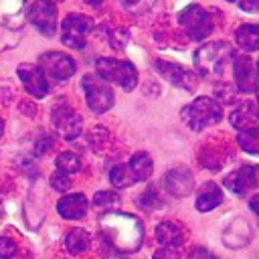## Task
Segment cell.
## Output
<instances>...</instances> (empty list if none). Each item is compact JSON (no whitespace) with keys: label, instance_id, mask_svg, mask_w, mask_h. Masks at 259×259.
<instances>
[{"label":"cell","instance_id":"obj_1","mask_svg":"<svg viewBox=\"0 0 259 259\" xmlns=\"http://www.w3.org/2000/svg\"><path fill=\"white\" fill-rule=\"evenodd\" d=\"M99 227L109 245L115 247L119 253H134L142 247L144 225L138 217L109 210L99 219Z\"/></svg>","mask_w":259,"mask_h":259},{"label":"cell","instance_id":"obj_2","mask_svg":"<svg viewBox=\"0 0 259 259\" xmlns=\"http://www.w3.org/2000/svg\"><path fill=\"white\" fill-rule=\"evenodd\" d=\"M233 57H235V51L229 42L214 40V42L202 45L194 53V65H196V69L202 77L217 79L225 73V67L229 63H233Z\"/></svg>","mask_w":259,"mask_h":259},{"label":"cell","instance_id":"obj_3","mask_svg":"<svg viewBox=\"0 0 259 259\" xmlns=\"http://www.w3.org/2000/svg\"><path fill=\"white\" fill-rule=\"evenodd\" d=\"M221 117H223V107L212 97H196L192 103H188L182 109V119L194 132L219 123Z\"/></svg>","mask_w":259,"mask_h":259},{"label":"cell","instance_id":"obj_4","mask_svg":"<svg viewBox=\"0 0 259 259\" xmlns=\"http://www.w3.org/2000/svg\"><path fill=\"white\" fill-rule=\"evenodd\" d=\"M95 67H97V75L103 81H111L125 91H132L138 85V71L130 61L101 57V59H97Z\"/></svg>","mask_w":259,"mask_h":259},{"label":"cell","instance_id":"obj_5","mask_svg":"<svg viewBox=\"0 0 259 259\" xmlns=\"http://www.w3.org/2000/svg\"><path fill=\"white\" fill-rule=\"evenodd\" d=\"M83 91L87 107L93 113H105L113 105V91L99 75H85L83 77Z\"/></svg>","mask_w":259,"mask_h":259},{"label":"cell","instance_id":"obj_6","mask_svg":"<svg viewBox=\"0 0 259 259\" xmlns=\"http://www.w3.org/2000/svg\"><path fill=\"white\" fill-rule=\"evenodd\" d=\"M178 20H180V26H182V28L190 34V38H194V40L206 38V36L212 32V28H214V22H212V18L208 16V12H206L202 6H198V4L186 6V8L180 12Z\"/></svg>","mask_w":259,"mask_h":259},{"label":"cell","instance_id":"obj_7","mask_svg":"<svg viewBox=\"0 0 259 259\" xmlns=\"http://www.w3.org/2000/svg\"><path fill=\"white\" fill-rule=\"evenodd\" d=\"M91 28H93V22L89 16L71 12L65 16V20L61 24V40H63V45H67L71 49H83Z\"/></svg>","mask_w":259,"mask_h":259},{"label":"cell","instance_id":"obj_8","mask_svg":"<svg viewBox=\"0 0 259 259\" xmlns=\"http://www.w3.org/2000/svg\"><path fill=\"white\" fill-rule=\"evenodd\" d=\"M38 65H40L38 69L53 81H65V79L73 77L77 71V63L67 53H61V51L42 53L38 57Z\"/></svg>","mask_w":259,"mask_h":259},{"label":"cell","instance_id":"obj_9","mask_svg":"<svg viewBox=\"0 0 259 259\" xmlns=\"http://www.w3.org/2000/svg\"><path fill=\"white\" fill-rule=\"evenodd\" d=\"M53 125L59 132V136L63 140H69V142L79 138V134L83 130V121H81L79 113L65 103H61L53 109Z\"/></svg>","mask_w":259,"mask_h":259},{"label":"cell","instance_id":"obj_10","mask_svg":"<svg viewBox=\"0 0 259 259\" xmlns=\"http://www.w3.org/2000/svg\"><path fill=\"white\" fill-rule=\"evenodd\" d=\"M154 69L172 85L180 87V89H186V91H194L196 89V75L182 69L180 65L176 63H170V61H164V59H158L154 61Z\"/></svg>","mask_w":259,"mask_h":259},{"label":"cell","instance_id":"obj_11","mask_svg":"<svg viewBox=\"0 0 259 259\" xmlns=\"http://www.w3.org/2000/svg\"><path fill=\"white\" fill-rule=\"evenodd\" d=\"M28 18L45 36H53L57 32V4L36 0L28 10Z\"/></svg>","mask_w":259,"mask_h":259},{"label":"cell","instance_id":"obj_12","mask_svg":"<svg viewBox=\"0 0 259 259\" xmlns=\"http://www.w3.org/2000/svg\"><path fill=\"white\" fill-rule=\"evenodd\" d=\"M225 186L239 196L255 190L259 186V166H255V164L241 166L239 170H235L233 174H229L225 178Z\"/></svg>","mask_w":259,"mask_h":259},{"label":"cell","instance_id":"obj_13","mask_svg":"<svg viewBox=\"0 0 259 259\" xmlns=\"http://www.w3.org/2000/svg\"><path fill=\"white\" fill-rule=\"evenodd\" d=\"M233 75H235V85L241 93H251L257 87V69L253 61L247 55L233 57Z\"/></svg>","mask_w":259,"mask_h":259},{"label":"cell","instance_id":"obj_14","mask_svg":"<svg viewBox=\"0 0 259 259\" xmlns=\"http://www.w3.org/2000/svg\"><path fill=\"white\" fill-rule=\"evenodd\" d=\"M16 73H18L24 89L32 97H36V99L47 97V93H49V81H47L45 73L38 67H34V65H20L16 69Z\"/></svg>","mask_w":259,"mask_h":259},{"label":"cell","instance_id":"obj_15","mask_svg":"<svg viewBox=\"0 0 259 259\" xmlns=\"http://www.w3.org/2000/svg\"><path fill=\"white\" fill-rule=\"evenodd\" d=\"M164 184H166V190H168L172 196L182 198V196H186V194L192 190V184H194L192 172H190L188 168H184V166L172 168V170L166 174Z\"/></svg>","mask_w":259,"mask_h":259},{"label":"cell","instance_id":"obj_16","mask_svg":"<svg viewBox=\"0 0 259 259\" xmlns=\"http://www.w3.org/2000/svg\"><path fill=\"white\" fill-rule=\"evenodd\" d=\"M87 206H89V200L85 194L77 192V194H69V196H63L59 202H57V210L63 219H69V221H77V219H83L85 212H87Z\"/></svg>","mask_w":259,"mask_h":259},{"label":"cell","instance_id":"obj_17","mask_svg":"<svg viewBox=\"0 0 259 259\" xmlns=\"http://www.w3.org/2000/svg\"><path fill=\"white\" fill-rule=\"evenodd\" d=\"M231 123L239 132L251 130V127H259V105H255V103H241L239 107L233 109Z\"/></svg>","mask_w":259,"mask_h":259},{"label":"cell","instance_id":"obj_18","mask_svg":"<svg viewBox=\"0 0 259 259\" xmlns=\"http://www.w3.org/2000/svg\"><path fill=\"white\" fill-rule=\"evenodd\" d=\"M156 239L160 245H168V247H180L184 241V231L178 223L174 221H164L156 227Z\"/></svg>","mask_w":259,"mask_h":259},{"label":"cell","instance_id":"obj_19","mask_svg":"<svg viewBox=\"0 0 259 259\" xmlns=\"http://www.w3.org/2000/svg\"><path fill=\"white\" fill-rule=\"evenodd\" d=\"M223 202V192L214 182H206L202 184V188L196 194V208L200 212H208L212 208H217Z\"/></svg>","mask_w":259,"mask_h":259},{"label":"cell","instance_id":"obj_20","mask_svg":"<svg viewBox=\"0 0 259 259\" xmlns=\"http://www.w3.org/2000/svg\"><path fill=\"white\" fill-rule=\"evenodd\" d=\"M235 40L245 53L259 51V24H243L235 30Z\"/></svg>","mask_w":259,"mask_h":259},{"label":"cell","instance_id":"obj_21","mask_svg":"<svg viewBox=\"0 0 259 259\" xmlns=\"http://www.w3.org/2000/svg\"><path fill=\"white\" fill-rule=\"evenodd\" d=\"M127 166H130V170H132L136 182H140V180H148L150 174H152V168H154L152 158H150L148 152H138V154H134Z\"/></svg>","mask_w":259,"mask_h":259},{"label":"cell","instance_id":"obj_22","mask_svg":"<svg viewBox=\"0 0 259 259\" xmlns=\"http://www.w3.org/2000/svg\"><path fill=\"white\" fill-rule=\"evenodd\" d=\"M89 243H91L89 233H87L85 229H79V227L73 229V231H69L67 237H65V247H67V251L73 253V255L83 253L85 249H89Z\"/></svg>","mask_w":259,"mask_h":259},{"label":"cell","instance_id":"obj_23","mask_svg":"<svg viewBox=\"0 0 259 259\" xmlns=\"http://www.w3.org/2000/svg\"><path fill=\"white\" fill-rule=\"evenodd\" d=\"M109 182L115 186V188H127L136 182L130 166H123V164H117L109 170Z\"/></svg>","mask_w":259,"mask_h":259},{"label":"cell","instance_id":"obj_24","mask_svg":"<svg viewBox=\"0 0 259 259\" xmlns=\"http://www.w3.org/2000/svg\"><path fill=\"white\" fill-rule=\"evenodd\" d=\"M239 146L249 152V154H259V127H251V130H243L237 136Z\"/></svg>","mask_w":259,"mask_h":259},{"label":"cell","instance_id":"obj_25","mask_svg":"<svg viewBox=\"0 0 259 259\" xmlns=\"http://www.w3.org/2000/svg\"><path fill=\"white\" fill-rule=\"evenodd\" d=\"M57 170L65 172V174H75L81 170V160L77 154L73 152H63L57 156Z\"/></svg>","mask_w":259,"mask_h":259},{"label":"cell","instance_id":"obj_26","mask_svg":"<svg viewBox=\"0 0 259 259\" xmlns=\"http://www.w3.org/2000/svg\"><path fill=\"white\" fill-rule=\"evenodd\" d=\"M119 196L115 194V192H111V190H101V192H97L95 194V198H93V204L97 206V208H103V210H113V208H117L119 206Z\"/></svg>","mask_w":259,"mask_h":259},{"label":"cell","instance_id":"obj_27","mask_svg":"<svg viewBox=\"0 0 259 259\" xmlns=\"http://www.w3.org/2000/svg\"><path fill=\"white\" fill-rule=\"evenodd\" d=\"M154 2L156 0H119L121 8L125 12H130V14H134V16H140V14L148 12L154 6Z\"/></svg>","mask_w":259,"mask_h":259},{"label":"cell","instance_id":"obj_28","mask_svg":"<svg viewBox=\"0 0 259 259\" xmlns=\"http://www.w3.org/2000/svg\"><path fill=\"white\" fill-rule=\"evenodd\" d=\"M51 186H53L57 192H67V190L71 188V178H69V174L57 170V172L51 176Z\"/></svg>","mask_w":259,"mask_h":259},{"label":"cell","instance_id":"obj_29","mask_svg":"<svg viewBox=\"0 0 259 259\" xmlns=\"http://www.w3.org/2000/svg\"><path fill=\"white\" fill-rule=\"evenodd\" d=\"M138 202H140L142 206H146V208H158V206H162V200L158 198V194H156L154 188H148V190L140 196Z\"/></svg>","mask_w":259,"mask_h":259},{"label":"cell","instance_id":"obj_30","mask_svg":"<svg viewBox=\"0 0 259 259\" xmlns=\"http://www.w3.org/2000/svg\"><path fill=\"white\" fill-rule=\"evenodd\" d=\"M16 253V243L8 237H0V257L2 259H12Z\"/></svg>","mask_w":259,"mask_h":259},{"label":"cell","instance_id":"obj_31","mask_svg":"<svg viewBox=\"0 0 259 259\" xmlns=\"http://www.w3.org/2000/svg\"><path fill=\"white\" fill-rule=\"evenodd\" d=\"M152 259H180V251L178 247H168V245H162V249H158Z\"/></svg>","mask_w":259,"mask_h":259},{"label":"cell","instance_id":"obj_32","mask_svg":"<svg viewBox=\"0 0 259 259\" xmlns=\"http://www.w3.org/2000/svg\"><path fill=\"white\" fill-rule=\"evenodd\" d=\"M239 6L245 12H257L259 10V0H239Z\"/></svg>","mask_w":259,"mask_h":259},{"label":"cell","instance_id":"obj_33","mask_svg":"<svg viewBox=\"0 0 259 259\" xmlns=\"http://www.w3.org/2000/svg\"><path fill=\"white\" fill-rule=\"evenodd\" d=\"M188 259H217V257H214L212 253H208L206 249H200V247H198V249H194V251L190 253Z\"/></svg>","mask_w":259,"mask_h":259},{"label":"cell","instance_id":"obj_34","mask_svg":"<svg viewBox=\"0 0 259 259\" xmlns=\"http://www.w3.org/2000/svg\"><path fill=\"white\" fill-rule=\"evenodd\" d=\"M249 206H251V210H253L255 214H259V194H255V196L251 198V202H249Z\"/></svg>","mask_w":259,"mask_h":259},{"label":"cell","instance_id":"obj_35","mask_svg":"<svg viewBox=\"0 0 259 259\" xmlns=\"http://www.w3.org/2000/svg\"><path fill=\"white\" fill-rule=\"evenodd\" d=\"M83 2H85V4H89V6H99L103 0H83Z\"/></svg>","mask_w":259,"mask_h":259},{"label":"cell","instance_id":"obj_36","mask_svg":"<svg viewBox=\"0 0 259 259\" xmlns=\"http://www.w3.org/2000/svg\"><path fill=\"white\" fill-rule=\"evenodd\" d=\"M2 134H4V121L0 119V138H2Z\"/></svg>","mask_w":259,"mask_h":259},{"label":"cell","instance_id":"obj_37","mask_svg":"<svg viewBox=\"0 0 259 259\" xmlns=\"http://www.w3.org/2000/svg\"><path fill=\"white\" fill-rule=\"evenodd\" d=\"M45 2H51V4H59V2H63V0H45Z\"/></svg>","mask_w":259,"mask_h":259},{"label":"cell","instance_id":"obj_38","mask_svg":"<svg viewBox=\"0 0 259 259\" xmlns=\"http://www.w3.org/2000/svg\"><path fill=\"white\" fill-rule=\"evenodd\" d=\"M255 93H257V101H259V85L255 87Z\"/></svg>","mask_w":259,"mask_h":259},{"label":"cell","instance_id":"obj_39","mask_svg":"<svg viewBox=\"0 0 259 259\" xmlns=\"http://www.w3.org/2000/svg\"><path fill=\"white\" fill-rule=\"evenodd\" d=\"M255 69H257V75H259V61H257V65H255Z\"/></svg>","mask_w":259,"mask_h":259},{"label":"cell","instance_id":"obj_40","mask_svg":"<svg viewBox=\"0 0 259 259\" xmlns=\"http://www.w3.org/2000/svg\"><path fill=\"white\" fill-rule=\"evenodd\" d=\"M227 2H235V0H227Z\"/></svg>","mask_w":259,"mask_h":259}]
</instances>
